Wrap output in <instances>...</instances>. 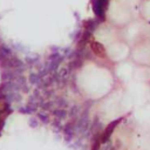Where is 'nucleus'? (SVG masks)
Listing matches in <instances>:
<instances>
[{
    "instance_id": "1",
    "label": "nucleus",
    "mask_w": 150,
    "mask_h": 150,
    "mask_svg": "<svg viewBox=\"0 0 150 150\" xmlns=\"http://www.w3.org/2000/svg\"><path fill=\"white\" fill-rule=\"evenodd\" d=\"M122 121V118H117V120H115V121H113V122H110L108 126H107V128L104 129V131H103V134H102V136H101V138H100V141H101L102 143H104V142H107L108 139H109V137H110V135L113 134V131H114V129L116 128V126Z\"/></svg>"
},
{
    "instance_id": "2",
    "label": "nucleus",
    "mask_w": 150,
    "mask_h": 150,
    "mask_svg": "<svg viewBox=\"0 0 150 150\" xmlns=\"http://www.w3.org/2000/svg\"><path fill=\"white\" fill-rule=\"evenodd\" d=\"M92 6H93V11L95 13V15L97 17V19H100V21L104 20V11L106 9L102 7L101 3L98 0H92Z\"/></svg>"
},
{
    "instance_id": "3",
    "label": "nucleus",
    "mask_w": 150,
    "mask_h": 150,
    "mask_svg": "<svg viewBox=\"0 0 150 150\" xmlns=\"http://www.w3.org/2000/svg\"><path fill=\"white\" fill-rule=\"evenodd\" d=\"M91 47H92L93 53H94L96 56H98V57H106V55H107L106 48H104V46H103L102 44H100V42H97V41H94V42H92Z\"/></svg>"
},
{
    "instance_id": "4",
    "label": "nucleus",
    "mask_w": 150,
    "mask_h": 150,
    "mask_svg": "<svg viewBox=\"0 0 150 150\" xmlns=\"http://www.w3.org/2000/svg\"><path fill=\"white\" fill-rule=\"evenodd\" d=\"M24 66H25L24 62L19 57H17L14 55L8 56V68L15 69V68H20V67H24Z\"/></svg>"
},
{
    "instance_id": "5",
    "label": "nucleus",
    "mask_w": 150,
    "mask_h": 150,
    "mask_svg": "<svg viewBox=\"0 0 150 150\" xmlns=\"http://www.w3.org/2000/svg\"><path fill=\"white\" fill-rule=\"evenodd\" d=\"M97 24H98V21L95 20V19H87V20H85V21L82 22L86 31H91V32H93L94 29L96 28Z\"/></svg>"
},
{
    "instance_id": "6",
    "label": "nucleus",
    "mask_w": 150,
    "mask_h": 150,
    "mask_svg": "<svg viewBox=\"0 0 150 150\" xmlns=\"http://www.w3.org/2000/svg\"><path fill=\"white\" fill-rule=\"evenodd\" d=\"M28 81L31 85H36V86H40L41 85V81H42V77L40 76L39 74H31L28 77Z\"/></svg>"
},
{
    "instance_id": "7",
    "label": "nucleus",
    "mask_w": 150,
    "mask_h": 150,
    "mask_svg": "<svg viewBox=\"0 0 150 150\" xmlns=\"http://www.w3.org/2000/svg\"><path fill=\"white\" fill-rule=\"evenodd\" d=\"M0 52H1L5 56H11L12 55V49L5 44H0Z\"/></svg>"
},
{
    "instance_id": "8",
    "label": "nucleus",
    "mask_w": 150,
    "mask_h": 150,
    "mask_svg": "<svg viewBox=\"0 0 150 150\" xmlns=\"http://www.w3.org/2000/svg\"><path fill=\"white\" fill-rule=\"evenodd\" d=\"M53 114L57 118H66V116H67V113H66V110H65L63 108H57V109H55V110L53 112Z\"/></svg>"
},
{
    "instance_id": "9",
    "label": "nucleus",
    "mask_w": 150,
    "mask_h": 150,
    "mask_svg": "<svg viewBox=\"0 0 150 150\" xmlns=\"http://www.w3.org/2000/svg\"><path fill=\"white\" fill-rule=\"evenodd\" d=\"M9 108V103L4 98H0V112H5L6 109Z\"/></svg>"
},
{
    "instance_id": "10",
    "label": "nucleus",
    "mask_w": 150,
    "mask_h": 150,
    "mask_svg": "<svg viewBox=\"0 0 150 150\" xmlns=\"http://www.w3.org/2000/svg\"><path fill=\"white\" fill-rule=\"evenodd\" d=\"M38 61H39V56H34V57L27 56V57H26V62L28 63V66H33V65H35Z\"/></svg>"
},
{
    "instance_id": "11",
    "label": "nucleus",
    "mask_w": 150,
    "mask_h": 150,
    "mask_svg": "<svg viewBox=\"0 0 150 150\" xmlns=\"http://www.w3.org/2000/svg\"><path fill=\"white\" fill-rule=\"evenodd\" d=\"M82 66V59L81 57H76L74 61L71 63V67L72 68H80Z\"/></svg>"
},
{
    "instance_id": "12",
    "label": "nucleus",
    "mask_w": 150,
    "mask_h": 150,
    "mask_svg": "<svg viewBox=\"0 0 150 150\" xmlns=\"http://www.w3.org/2000/svg\"><path fill=\"white\" fill-rule=\"evenodd\" d=\"M38 118H39L42 123H48V122H49L48 116H47V115H45L44 113H39V114H38Z\"/></svg>"
},
{
    "instance_id": "13",
    "label": "nucleus",
    "mask_w": 150,
    "mask_h": 150,
    "mask_svg": "<svg viewBox=\"0 0 150 150\" xmlns=\"http://www.w3.org/2000/svg\"><path fill=\"white\" fill-rule=\"evenodd\" d=\"M92 33H93V32H91V31H86V29H85V32H83L82 35H81V39L85 40V41H88V40L91 39V36H92Z\"/></svg>"
},
{
    "instance_id": "14",
    "label": "nucleus",
    "mask_w": 150,
    "mask_h": 150,
    "mask_svg": "<svg viewBox=\"0 0 150 150\" xmlns=\"http://www.w3.org/2000/svg\"><path fill=\"white\" fill-rule=\"evenodd\" d=\"M39 106L41 107V108H44L45 110H46V109H47V110H51V109H52V107H53V103H52V102H48V103L41 102V103H40Z\"/></svg>"
},
{
    "instance_id": "15",
    "label": "nucleus",
    "mask_w": 150,
    "mask_h": 150,
    "mask_svg": "<svg viewBox=\"0 0 150 150\" xmlns=\"http://www.w3.org/2000/svg\"><path fill=\"white\" fill-rule=\"evenodd\" d=\"M55 103H56V106H57L59 108H65V107H67L66 101H65V100H62V98H57Z\"/></svg>"
},
{
    "instance_id": "16",
    "label": "nucleus",
    "mask_w": 150,
    "mask_h": 150,
    "mask_svg": "<svg viewBox=\"0 0 150 150\" xmlns=\"http://www.w3.org/2000/svg\"><path fill=\"white\" fill-rule=\"evenodd\" d=\"M28 124H29V127H31V128H36L38 127V118H35V117L29 118Z\"/></svg>"
},
{
    "instance_id": "17",
    "label": "nucleus",
    "mask_w": 150,
    "mask_h": 150,
    "mask_svg": "<svg viewBox=\"0 0 150 150\" xmlns=\"http://www.w3.org/2000/svg\"><path fill=\"white\" fill-rule=\"evenodd\" d=\"M100 144H101V141L98 138H96L94 143H93V147H92V150H100Z\"/></svg>"
},
{
    "instance_id": "18",
    "label": "nucleus",
    "mask_w": 150,
    "mask_h": 150,
    "mask_svg": "<svg viewBox=\"0 0 150 150\" xmlns=\"http://www.w3.org/2000/svg\"><path fill=\"white\" fill-rule=\"evenodd\" d=\"M53 127L56 128V130H57V131L60 130V129H61V123H60V118H59V120H55V121L53 122Z\"/></svg>"
},
{
    "instance_id": "19",
    "label": "nucleus",
    "mask_w": 150,
    "mask_h": 150,
    "mask_svg": "<svg viewBox=\"0 0 150 150\" xmlns=\"http://www.w3.org/2000/svg\"><path fill=\"white\" fill-rule=\"evenodd\" d=\"M77 112H79V108L77 107H72V112H71V116L72 117H74V116H76L77 115Z\"/></svg>"
},
{
    "instance_id": "20",
    "label": "nucleus",
    "mask_w": 150,
    "mask_h": 150,
    "mask_svg": "<svg viewBox=\"0 0 150 150\" xmlns=\"http://www.w3.org/2000/svg\"><path fill=\"white\" fill-rule=\"evenodd\" d=\"M0 136H1V129H0Z\"/></svg>"
}]
</instances>
